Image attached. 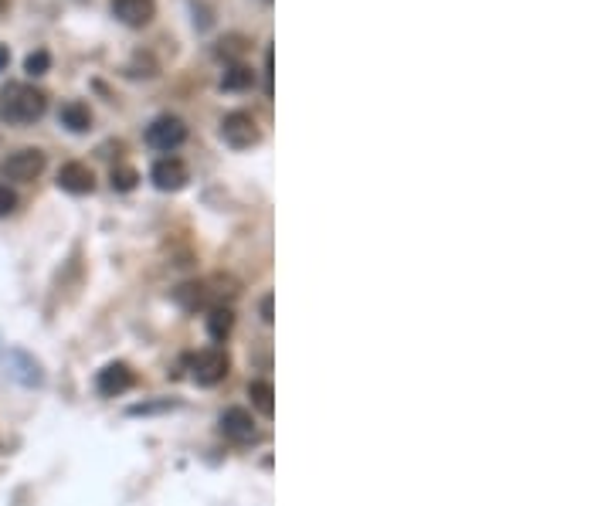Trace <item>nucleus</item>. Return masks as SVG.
Here are the masks:
<instances>
[{"label":"nucleus","mask_w":611,"mask_h":506,"mask_svg":"<svg viewBox=\"0 0 611 506\" xmlns=\"http://www.w3.org/2000/svg\"><path fill=\"white\" fill-rule=\"evenodd\" d=\"M48 109V96L28 82H11L0 89V119L11 126H28Z\"/></svg>","instance_id":"obj_1"},{"label":"nucleus","mask_w":611,"mask_h":506,"mask_svg":"<svg viewBox=\"0 0 611 506\" xmlns=\"http://www.w3.org/2000/svg\"><path fill=\"white\" fill-rule=\"evenodd\" d=\"M45 164H48V160H45V153H41V150H34V147L17 150L4 160V164H0V177L17 180V184H31L34 177L45 174Z\"/></svg>","instance_id":"obj_2"},{"label":"nucleus","mask_w":611,"mask_h":506,"mask_svg":"<svg viewBox=\"0 0 611 506\" xmlns=\"http://www.w3.org/2000/svg\"><path fill=\"white\" fill-rule=\"evenodd\" d=\"M184 140H187V126H184V119H177V116L153 119L150 130H146V143L163 153H174L177 147H184Z\"/></svg>","instance_id":"obj_3"},{"label":"nucleus","mask_w":611,"mask_h":506,"mask_svg":"<svg viewBox=\"0 0 611 506\" xmlns=\"http://www.w3.org/2000/svg\"><path fill=\"white\" fill-rule=\"evenodd\" d=\"M191 377L201 384V388H214V384H221L228 377V354L218 347L201 350V354L191 360Z\"/></svg>","instance_id":"obj_4"},{"label":"nucleus","mask_w":611,"mask_h":506,"mask_svg":"<svg viewBox=\"0 0 611 506\" xmlns=\"http://www.w3.org/2000/svg\"><path fill=\"white\" fill-rule=\"evenodd\" d=\"M221 136H225V143L235 150H248L262 140L252 113H228L225 119H221Z\"/></svg>","instance_id":"obj_5"},{"label":"nucleus","mask_w":611,"mask_h":506,"mask_svg":"<svg viewBox=\"0 0 611 506\" xmlns=\"http://www.w3.org/2000/svg\"><path fill=\"white\" fill-rule=\"evenodd\" d=\"M221 435H225L228 442L235 445H245V442H255V418L252 411L245 408H228L225 415H221Z\"/></svg>","instance_id":"obj_6"},{"label":"nucleus","mask_w":611,"mask_h":506,"mask_svg":"<svg viewBox=\"0 0 611 506\" xmlns=\"http://www.w3.org/2000/svg\"><path fill=\"white\" fill-rule=\"evenodd\" d=\"M150 177H153V184H157L160 191H180V187L191 180V170H187V164L180 157H163V160L153 164Z\"/></svg>","instance_id":"obj_7"},{"label":"nucleus","mask_w":611,"mask_h":506,"mask_svg":"<svg viewBox=\"0 0 611 506\" xmlns=\"http://www.w3.org/2000/svg\"><path fill=\"white\" fill-rule=\"evenodd\" d=\"M113 14L126 28H146L157 14V4L153 0H113Z\"/></svg>","instance_id":"obj_8"},{"label":"nucleus","mask_w":611,"mask_h":506,"mask_svg":"<svg viewBox=\"0 0 611 506\" xmlns=\"http://www.w3.org/2000/svg\"><path fill=\"white\" fill-rule=\"evenodd\" d=\"M96 384H99V391L106 394V398H119V394H126L129 388H133L136 377L126 364H109V367H102V371H99Z\"/></svg>","instance_id":"obj_9"},{"label":"nucleus","mask_w":611,"mask_h":506,"mask_svg":"<svg viewBox=\"0 0 611 506\" xmlns=\"http://www.w3.org/2000/svg\"><path fill=\"white\" fill-rule=\"evenodd\" d=\"M58 187L68 194H89L96 187V177H92V170L85 164H65L58 170Z\"/></svg>","instance_id":"obj_10"},{"label":"nucleus","mask_w":611,"mask_h":506,"mask_svg":"<svg viewBox=\"0 0 611 506\" xmlns=\"http://www.w3.org/2000/svg\"><path fill=\"white\" fill-rule=\"evenodd\" d=\"M58 119H62V126H68L72 133L92 130V113H89V106H85V102H65Z\"/></svg>","instance_id":"obj_11"},{"label":"nucleus","mask_w":611,"mask_h":506,"mask_svg":"<svg viewBox=\"0 0 611 506\" xmlns=\"http://www.w3.org/2000/svg\"><path fill=\"white\" fill-rule=\"evenodd\" d=\"M252 85H255V68H248L245 62L228 65V72L221 75V89L228 92H242V89H252Z\"/></svg>","instance_id":"obj_12"},{"label":"nucleus","mask_w":611,"mask_h":506,"mask_svg":"<svg viewBox=\"0 0 611 506\" xmlns=\"http://www.w3.org/2000/svg\"><path fill=\"white\" fill-rule=\"evenodd\" d=\"M231 327H235V313L228 310V306H214L211 316H208V330H211V337L214 340H225Z\"/></svg>","instance_id":"obj_13"},{"label":"nucleus","mask_w":611,"mask_h":506,"mask_svg":"<svg viewBox=\"0 0 611 506\" xmlns=\"http://www.w3.org/2000/svg\"><path fill=\"white\" fill-rule=\"evenodd\" d=\"M248 398H252V405L262 411V415H272L275 411V391H272V384L269 381H252L248 384Z\"/></svg>","instance_id":"obj_14"},{"label":"nucleus","mask_w":611,"mask_h":506,"mask_svg":"<svg viewBox=\"0 0 611 506\" xmlns=\"http://www.w3.org/2000/svg\"><path fill=\"white\" fill-rule=\"evenodd\" d=\"M174 299L184 306V310H201V306H208V289L191 282V286H180L174 293Z\"/></svg>","instance_id":"obj_15"},{"label":"nucleus","mask_w":611,"mask_h":506,"mask_svg":"<svg viewBox=\"0 0 611 506\" xmlns=\"http://www.w3.org/2000/svg\"><path fill=\"white\" fill-rule=\"evenodd\" d=\"M109 180H113V191H133L136 180H140V174H136L133 167H113Z\"/></svg>","instance_id":"obj_16"},{"label":"nucleus","mask_w":611,"mask_h":506,"mask_svg":"<svg viewBox=\"0 0 611 506\" xmlns=\"http://www.w3.org/2000/svg\"><path fill=\"white\" fill-rule=\"evenodd\" d=\"M48 68H51V55H48L45 48L31 51V55H28V62H24V72H28V75H45Z\"/></svg>","instance_id":"obj_17"},{"label":"nucleus","mask_w":611,"mask_h":506,"mask_svg":"<svg viewBox=\"0 0 611 506\" xmlns=\"http://www.w3.org/2000/svg\"><path fill=\"white\" fill-rule=\"evenodd\" d=\"M245 38H238V34H231V38L221 41V48H218V58H231V65L242 58V51H245Z\"/></svg>","instance_id":"obj_18"},{"label":"nucleus","mask_w":611,"mask_h":506,"mask_svg":"<svg viewBox=\"0 0 611 506\" xmlns=\"http://www.w3.org/2000/svg\"><path fill=\"white\" fill-rule=\"evenodd\" d=\"M14 208H17V194L11 191V187L0 184V218H7Z\"/></svg>","instance_id":"obj_19"},{"label":"nucleus","mask_w":611,"mask_h":506,"mask_svg":"<svg viewBox=\"0 0 611 506\" xmlns=\"http://www.w3.org/2000/svg\"><path fill=\"white\" fill-rule=\"evenodd\" d=\"M262 320H265V323H272V296H265V299H262Z\"/></svg>","instance_id":"obj_20"},{"label":"nucleus","mask_w":611,"mask_h":506,"mask_svg":"<svg viewBox=\"0 0 611 506\" xmlns=\"http://www.w3.org/2000/svg\"><path fill=\"white\" fill-rule=\"evenodd\" d=\"M265 72H272V51H269V58H265ZM265 89L272 92V75H269V82H265Z\"/></svg>","instance_id":"obj_21"},{"label":"nucleus","mask_w":611,"mask_h":506,"mask_svg":"<svg viewBox=\"0 0 611 506\" xmlns=\"http://www.w3.org/2000/svg\"><path fill=\"white\" fill-rule=\"evenodd\" d=\"M7 62H11V55H7V48H0V68H4Z\"/></svg>","instance_id":"obj_22"},{"label":"nucleus","mask_w":611,"mask_h":506,"mask_svg":"<svg viewBox=\"0 0 611 506\" xmlns=\"http://www.w3.org/2000/svg\"><path fill=\"white\" fill-rule=\"evenodd\" d=\"M4 7H7V0H0V14H4Z\"/></svg>","instance_id":"obj_23"}]
</instances>
